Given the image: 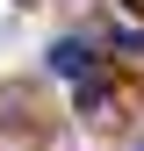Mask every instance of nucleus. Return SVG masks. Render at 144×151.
<instances>
[{
	"mask_svg": "<svg viewBox=\"0 0 144 151\" xmlns=\"http://www.w3.org/2000/svg\"><path fill=\"white\" fill-rule=\"evenodd\" d=\"M50 72H58V79H86V72H94V50H86L79 36H65V43H50Z\"/></svg>",
	"mask_w": 144,
	"mask_h": 151,
	"instance_id": "f257e3e1",
	"label": "nucleus"
},
{
	"mask_svg": "<svg viewBox=\"0 0 144 151\" xmlns=\"http://www.w3.org/2000/svg\"><path fill=\"white\" fill-rule=\"evenodd\" d=\"M115 50L122 58H144V29H115Z\"/></svg>",
	"mask_w": 144,
	"mask_h": 151,
	"instance_id": "f03ea898",
	"label": "nucleus"
}]
</instances>
